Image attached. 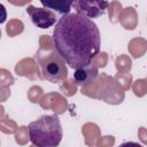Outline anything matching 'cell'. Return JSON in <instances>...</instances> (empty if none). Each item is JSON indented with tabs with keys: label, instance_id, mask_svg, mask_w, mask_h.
Returning <instances> with one entry per match:
<instances>
[{
	"label": "cell",
	"instance_id": "obj_1",
	"mask_svg": "<svg viewBox=\"0 0 147 147\" xmlns=\"http://www.w3.org/2000/svg\"><path fill=\"white\" fill-rule=\"evenodd\" d=\"M53 42L67 64L76 69L91 63L99 54L100 31L92 20L78 13H69L56 22Z\"/></svg>",
	"mask_w": 147,
	"mask_h": 147
},
{
	"label": "cell",
	"instance_id": "obj_2",
	"mask_svg": "<svg viewBox=\"0 0 147 147\" xmlns=\"http://www.w3.org/2000/svg\"><path fill=\"white\" fill-rule=\"evenodd\" d=\"M29 137L39 147H55L60 145L63 130L56 115H42L29 124Z\"/></svg>",
	"mask_w": 147,
	"mask_h": 147
},
{
	"label": "cell",
	"instance_id": "obj_3",
	"mask_svg": "<svg viewBox=\"0 0 147 147\" xmlns=\"http://www.w3.org/2000/svg\"><path fill=\"white\" fill-rule=\"evenodd\" d=\"M34 59L38 61L42 77L54 84L63 83L68 77L67 62L56 48H40Z\"/></svg>",
	"mask_w": 147,
	"mask_h": 147
},
{
	"label": "cell",
	"instance_id": "obj_4",
	"mask_svg": "<svg viewBox=\"0 0 147 147\" xmlns=\"http://www.w3.org/2000/svg\"><path fill=\"white\" fill-rule=\"evenodd\" d=\"M108 0H75L74 7L76 13L93 20L101 17L108 9Z\"/></svg>",
	"mask_w": 147,
	"mask_h": 147
},
{
	"label": "cell",
	"instance_id": "obj_5",
	"mask_svg": "<svg viewBox=\"0 0 147 147\" xmlns=\"http://www.w3.org/2000/svg\"><path fill=\"white\" fill-rule=\"evenodd\" d=\"M26 13L30 16L32 23L39 29H48L54 24H56V22L59 21L56 14L52 9L45 7L38 8L34 6H28Z\"/></svg>",
	"mask_w": 147,
	"mask_h": 147
},
{
	"label": "cell",
	"instance_id": "obj_6",
	"mask_svg": "<svg viewBox=\"0 0 147 147\" xmlns=\"http://www.w3.org/2000/svg\"><path fill=\"white\" fill-rule=\"evenodd\" d=\"M98 74H99L98 68L94 64L88 63L75 69L72 75V80L76 83V85L84 87L93 83L98 77Z\"/></svg>",
	"mask_w": 147,
	"mask_h": 147
},
{
	"label": "cell",
	"instance_id": "obj_7",
	"mask_svg": "<svg viewBox=\"0 0 147 147\" xmlns=\"http://www.w3.org/2000/svg\"><path fill=\"white\" fill-rule=\"evenodd\" d=\"M42 7L52 9L61 15L69 14L75 0H40Z\"/></svg>",
	"mask_w": 147,
	"mask_h": 147
}]
</instances>
